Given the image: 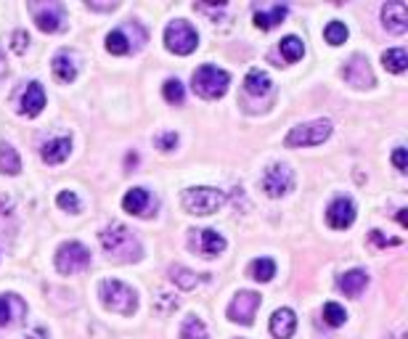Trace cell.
<instances>
[{"mask_svg":"<svg viewBox=\"0 0 408 339\" xmlns=\"http://www.w3.org/2000/svg\"><path fill=\"white\" fill-rule=\"evenodd\" d=\"M0 170L6 175H19L21 173V159L11 144H0Z\"/></svg>","mask_w":408,"mask_h":339,"instance_id":"25","label":"cell"},{"mask_svg":"<svg viewBox=\"0 0 408 339\" xmlns=\"http://www.w3.org/2000/svg\"><path fill=\"white\" fill-rule=\"evenodd\" d=\"M170 281L175 284V286H181V289H197V284H199V276L194 273V270H188V268H183V266H172L170 268Z\"/></svg>","mask_w":408,"mask_h":339,"instance_id":"26","label":"cell"},{"mask_svg":"<svg viewBox=\"0 0 408 339\" xmlns=\"http://www.w3.org/2000/svg\"><path fill=\"white\" fill-rule=\"evenodd\" d=\"M223 205H226V193L210 186H194L183 191V207L191 215H215Z\"/></svg>","mask_w":408,"mask_h":339,"instance_id":"3","label":"cell"},{"mask_svg":"<svg viewBox=\"0 0 408 339\" xmlns=\"http://www.w3.org/2000/svg\"><path fill=\"white\" fill-rule=\"evenodd\" d=\"M191 82H194V93H199L202 98H220L223 93L228 90V82H231V74L226 69H218V67H212V64H204V67H199L194 77H191Z\"/></svg>","mask_w":408,"mask_h":339,"instance_id":"4","label":"cell"},{"mask_svg":"<svg viewBox=\"0 0 408 339\" xmlns=\"http://www.w3.org/2000/svg\"><path fill=\"white\" fill-rule=\"evenodd\" d=\"M98 295H101V302H104V305L112 310V313H120V315H133V313H136V308H138L136 292H133L127 284H122V281H117V279L101 281V286H98Z\"/></svg>","mask_w":408,"mask_h":339,"instance_id":"2","label":"cell"},{"mask_svg":"<svg viewBox=\"0 0 408 339\" xmlns=\"http://www.w3.org/2000/svg\"><path fill=\"white\" fill-rule=\"evenodd\" d=\"M181 339H210V334H207V329H204V324L199 321V318H186L181 326Z\"/></svg>","mask_w":408,"mask_h":339,"instance_id":"30","label":"cell"},{"mask_svg":"<svg viewBox=\"0 0 408 339\" xmlns=\"http://www.w3.org/2000/svg\"><path fill=\"white\" fill-rule=\"evenodd\" d=\"M27 45H30V35L24 30H16L14 35H11V48H14V53H24L27 51Z\"/></svg>","mask_w":408,"mask_h":339,"instance_id":"35","label":"cell"},{"mask_svg":"<svg viewBox=\"0 0 408 339\" xmlns=\"http://www.w3.org/2000/svg\"><path fill=\"white\" fill-rule=\"evenodd\" d=\"M369 238H371V244H377V247H398V244H400L398 238L382 236V231H371V234H369Z\"/></svg>","mask_w":408,"mask_h":339,"instance_id":"37","label":"cell"},{"mask_svg":"<svg viewBox=\"0 0 408 339\" xmlns=\"http://www.w3.org/2000/svg\"><path fill=\"white\" fill-rule=\"evenodd\" d=\"M88 8H91V11H114L117 3H104V6H101V3H88Z\"/></svg>","mask_w":408,"mask_h":339,"instance_id":"39","label":"cell"},{"mask_svg":"<svg viewBox=\"0 0 408 339\" xmlns=\"http://www.w3.org/2000/svg\"><path fill=\"white\" fill-rule=\"evenodd\" d=\"M297 331V315L294 310L289 308H278L271 315V334L276 339H292Z\"/></svg>","mask_w":408,"mask_h":339,"instance_id":"15","label":"cell"},{"mask_svg":"<svg viewBox=\"0 0 408 339\" xmlns=\"http://www.w3.org/2000/svg\"><path fill=\"white\" fill-rule=\"evenodd\" d=\"M393 164L400 170V173H406V148L403 146H398L395 148V154H393Z\"/></svg>","mask_w":408,"mask_h":339,"instance_id":"38","label":"cell"},{"mask_svg":"<svg viewBox=\"0 0 408 339\" xmlns=\"http://www.w3.org/2000/svg\"><path fill=\"white\" fill-rule=\"evenodd\" d=\"M149 205H152V193L146 189H133V191L125 193V199H122L125 212H130V215H146Z\"/></svg>","mask_w":408,"mask_h":339,"instance_id":"20","label":"cell"},{"mask_svg":"<svg viewBox=\"0 0 408 339\" xmlns=\"http://www.w3.org/2000/svg\"><path fill=\"white\" fill-rule=\"evenodd\" d=\"M32 14H35V21L43 32H59L61 21H64V8L61 3H46V6H30Z\"/></svg>","mask_w":408,"mask_h":339,"instance_id":"11","label":"cell"},{"mask_svg":"<svg viewBox=\"0 0 408 339\" xmlns=\"http://www.w3.org/2000/svg\"><path fill=\"white\" fill-rule=\"evenodd\" d=\"M91 266V252L85 250L80 241H66L56 250V268L64 276H72V273H80Z\"/></svg>","mask_w":408,"mask_h":339,"instance_id":"7","label":"cell"},{"mask_svg":"<svg viewBox=\"0 0 408 339\" xmlns=\"http://www.w3.org/2000/svg\"><path fill=\"white\" fill-rule=\"evenodd\" d=\"M249 276L255 281H271L276 276V263L268 260V257H260L249 266Z\"/></svg>","mask_w":408,"mask_h":339,"instance_id":"29","label":"cell"},{"mask_svg":"<svg viewBox=\"0 0 408 339\" xmlns=\"http://www.w3.org/2000/svg\"><path fill=\"white\" fill-rule=\"evenodd\" d=\"M287 19V6H273L271 11H263L257 8L255 11V24L260 30H273L276 24H281Z\"/></svg>","mask_w":408,"mask_h":339,"instance_id":"23","label":"cell"},{"mask_svg":"<svg viewBox=\"0 0 408 339\" xmlns=\"http://www.w3.org/2000/svg\"><path fill=\"white\" fill-rule=\"evenodd\" d=\"M382 24L384 30L393 32V35H403L408 32V6L403 0H390L384 8H382Z\"/></svg>","mask_w":408,"mask_h":339,"instance_id":"10","label":"cell"},{"mask_svg":"<svg viewBox=\"0 0 408 339\" xmlns=\"http://www.w3.org/2000/svg\"><path fill=\"white\" fill-rule=\"evenodd\" d=\"M323 37H326L329 45H342L348 40V27L342 21H329L326 30H323Z\"/></svg>","mask_w":408,"mask_h":339,"instance_id":"31","label":"cell"},{"mask_svg":"<svg viewBox=\"0 0 408 339\" xmlns=\"http://www.w3.org/2000/svg\"><path fill=\"white\" fill-rule=\"evenodd\" d=\"M323 321L329 326H342L348 321V313H345L342 305H337V302H326L323 305Z\"/></svg>","mask_w":408,"mask_h":339,"instance_id":"32","label":"cell"},{"mask_svg":"<svg viewBox=\"0 0 408 339\" xmlns=\"http://www.w3.org/2000/svg\"><path fill=\"white\" fill-rule=\"evenodd\" d=\"M162 93H165V98L170 103H183V98H186V90H183L181 80H167Z\"/></svg>","mask_w":408,"mask_h":339,"instance_id":"33","label":"cell"},{"mask_svg":"<svg viewBox=\"0 0 408 339\" xmlns=\"http://www.w3.org/2000/svg\"><path fill=\"white\" fill-rule=\"evenodd\" d=\"M106 51L109 53H114V56H125V53H130V40L125 37V32L122 30H114L106 35Z\"/></svg>","mask_w":408,"mask_h":339,"instance_id":"28","label":"cell"},{"mask_svg":"<svg viewBox=\"0 0 408 339\" xmlns=\"http://www.w3.org/2000/svg\"><path fill=\"white\" fill-rule=\"evenodd\" d=\"M157 146L162 148V151H172V148L178 146V133H162L159 138H157Z\"/></svg>","mask_w":408,"mask_h":339,"instance_id":"36","label":"cell"},{"mask_svg":"<svg viewBox=\"0 0 408 339\" xmlns=\"http://www.w3.org/2000/svg\"><path fill=\"white\" fill-rule=\"evenodd\" d=\"M366 284H369L366 270L355 268V270H348V273L339 279V289H342V292H345L348 297H358L363 289H366Z\"/></svg>","mask_w":408,"mask_h":339,"instance_id":"22","label":"cell"},{"mask_svg":"<svg viewBox=\"0 0 408 339\" xmlns=\"http://www.w3.org/2000/svg\"><path fill=\"white\" fill-rule=\"evenodd\" d=\"M101 247L112 257H117L120 263H130V260H138L143 254L138 238L133 236V231L127 225H122V223H112L101 231Z\"/></svg>","mask_w":408,"mask_h":339,"instance_id":"1","label":"cell"},{"mask_svg":"<svg viewBox=\"0 0 408 339\" xmlns=\"http://www.w3.org/2000/svg\"><path fill=\"white\" fill-rule=\"evenodd\" d=\"M326 220L337 231H345V228H350L355 223V205L350 199H345V196L342 199H334L332 205H329V209H326Z\"/></svg>","mask_w":408,"mask_h":339,"instance_id":"12","label":"cell"},{"mask_svg":"<svg viewBox=\"0 0 408 339\" xmlns=\"http://www.w3.org/2000/svg\"><path fill=\"white\" fill-rule=\"evenodd\" d=\"M27 313V305L19 295L0 297V326H11Z\"/></svg>","mask_w":408,"mask_h":339,"instance_id":"18","label":"cell"},{"mask_svg":"<svg viewBox=\"0 0 408 339\" xmlns=\"http://www.w3.org/2000/svg\"><path fill=\"white\" fill-rule=\"evenodd\" d=\"M342 77L348 80L350 85H355V88H369V85H374V74H371L369 61L363 59V56H353V59L345 64Z\"/></svg>","mask_w":408,"mask_h":339,"instance_id":"13","label":"cell"},{"mask_svg":"<svg viewBox=\"0 0 408 339\" xmlns=\"http://www.w3.org/2000/svg\"><path fill=\"white\" fill-rule=\"evenodd\" d=\"M8 74V61H6V56H3V51H0V80Z\"/></svg>","mask_w":408,"mask_h":339,"instance_id":"40","label":"cell"},{"mask_svg":"<svg viewBox=\"0 0 408 339\" xmlns=\"http://www.w3.org/2000/svg\"><path fill=\"white\" fill-rule=\"evenodd\" d=\"M382 64H384L387 72H395V74L406 72L408 69L406 48H390V51H384V53H382Z\"/></svg>","mask_w":408,"mask_h":339,"instance_id":"24","label":"cell"},{"mask_svg":"<svg viewBox=\"0 0 408 339\" xmlns=\"http://www.w3.org/2000/svg\"><path fill=\"white\" fill-rule=\"evenodd\" d=\"M194 247L199 250L202 257H218L220 252L226 250V238L220 236L218 231H212V228H204V231H199V238L194 241Z\"/></svg>","mask_w":408,"mask_h":339,"instance_id":"17","label":"cell"},{"mask_svg":"<svg viewBox=\"0 0 408 339\" xmlns=\"http://www.w3.org/2000/svg\"><path fill=\"white\" fill-rule=\"evenodd\" d=\"M271 77L268 72H263V69H249L247 77H244V90L249 93V96H265V93H271Z\"/></svg>","mask_w":408,"mask_h":339,"instance_id":"21","label":"cell"},{"mask_svg":"<svg viewBox=\"0 0 408 339\" xmlns=\"http://www.w3.org/2000/svg\"><path fill=\"white\" fill-rule=\"evenodd\" d=\"M294 189V173L287 164H271L263 175V191L278 199V196H287L289 191Z\"/></svg>","mask_w":408,"mask_h":339,"instance_id":"8","label":"cell"},{"mask_svg":"<svg viewBox=\"0 0 408 339\" xmlns=\"http://www.w3.org/2000/svg\"><path fill=\"white\" fill-rule=\"evenodd\" d=\"M165 43L172 53H178V56H188V53H194V51H197L199 35H197V30L188 24V21L175 19V21H170V24H167Z\"/></svg>","mask_w":408,"mask_h":339,"instance_id":"6","label":"cell"},{"mask_svg":"<svg viewBox=\"0 0 408 339\" xmlns=\"http://www.w3.org/2000/svg\"><path fill=\"white\" fill-rule=\"evenodd\" d=\"M332 135V122L329 119H313V122H305L292 128V133L287 135L289 148H300V146H321L326 138Z\"/></svg>","mask_w":408,"mask_h":339,"instance_id":"5","label":"cell"},{"mask_svg":"<svg viewBox=\"0 0 408 339\" xmlns=\"http://www.w3.org/2000/svg\"><path fill=\"white\" fill-rule=\"evenodd\" d=\"M398 220H400V225H406V209H398Z\"/></svg>","mask_w":408,"mask_h":339,"instance_id":"41","label":"cell"},{"mask_svg":"<svg viewBox=\"0 0 408 339\" xmlns=\"http://www.w3.org/2000/svg\"><path fill=\"white\" fill-rule=\"evenodd\" d=\"M69 151H72V141L69 138H53V141H48L43 146L40 157H43L46 164H61L69 157Z\"/></svg>","mask_w":408,"mask_h":339,"instance_id":"19","label":"cell"},{"mask_svg":"<svg viewBox=\"0 0 408 339\" xmlns=\"http://www.w3.org/2000/svg\"><path fill=\"white\" fill-rule=\"evenodd\" d=\"M46 109V90L40 82H30L27 90H24V96H21V114H27V117H37L40 112Z\"/></svg>","mask_w":408,"mask_h":339,"instance_id":"16","label":"cell"},{"mask_svg":"<svg viewBox=\"0 0 408 339\" xmlns=\"http://www.w3.org/2000/svg\"><path fill=\"white\" fill-rule=\"evenodd\" d=\"M56 205H59L61 209H69V212H80V199H77L75 191H61L59 196H56Z\"/></svg>","mask_w":408,"mask_h":339,"instance_id":"34","label":"cell"},{"mask_svg":"<svg viewBox=\"0 0 408 339\" xmlns=\"http://www.w3.org/2000/svg\"><path fill=\"white\" fill-rule=\"evenodd\" d=\"M51 67H53V74H56L59 82H75L77 72H80V59H77V53H72V51H59L53 56Z\"/></svg>","mask_w":408,"mask_h":339,"instance_id":"14","label":"cell"},{"mask_svg":"<svg viewBox=\"0 0 408 339\" xmlns=\"http://www.w3.org/2000/svg\"><path fill=\"white\" fill-rule=\"evenodd\" d=\"M278 51H281V56L289 61V64H294V61L303 59L305 53V45L300 37H294V35H289V37H284L281 43H278Z\"/></svg>","mask_w":408,"mask_h":339,"instance_id":"27","label":"cell"},{"mask_svg":"<svg viewBox=\"0 0 408 339\" xmlns=\"http://www.w3.org/2000/svg\"><path fill=\"white\" fill-rule=\"evenodd\" d=\"M257 308H260V295L257 292H239L231 299V305H228V318L233 324L249 326L255 321Z\"/></svg>","mask_w":408,"mask_h":339,"instance_id":"9","label":"cell"}]
</instances>
